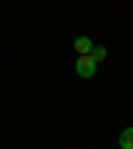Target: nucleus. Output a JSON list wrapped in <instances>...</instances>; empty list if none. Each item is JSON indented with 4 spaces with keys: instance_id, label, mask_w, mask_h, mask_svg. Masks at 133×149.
<instances>
[{
    "instance_id": "f03ea898",
    "label": "nucleus",
    "mask_w": 133,
    "mask_h": 149,
    "mask_svg": "<svg viewBox=\"0 0 133 149\" xmlns=\"http://www.w3.org/2000/svg\"><path fill=\"white\" fill-rule=\"evenodd\" d=\"M75 51H77V56H88V53L93 51V43H91V37L80 35L77 40H75Z\"/></svg>"
},
{
    "instance_id": "7ed1b4c3",
    "label": "nucleus",
    "mask_w": 133,
    "mask_h": 149,
    "mask_svg": "<svg viewBox=\"0 0 133 149\" xmlns=\"http://www.w3.org/2000/svg\"><path fill=\"white\" fill-rule=\"evenodd\" d=\"M120 146L123 149H133V128H125L120 133Z\"/></svg>"
},
{
    "instance_id": "f257e3e1",
    "label": "nucleus",
    "mask_w": 133,
    "mask_h": 149,
    "mask_svg": "<svg viewBox=\"0 0 133 149\" xmlns=\"http://www.w3.org/2000/svg\"><path fill=\"white\" fill-rule=\"evenodd\" d=\"M96 61L91 59V53L88 56H77V61H75V72L80 74V77H93V74H96Z\"/></svg>"
},
{
    "instance_id": "20e7f679",
    "label": "nucleus",
    "mask_w": 133,
    "mask_h": 149,
    "mask_svg": "<svg viewBox=\"0 0 133 149\" xmlns=\"http://www.w3.org/2000/svg\"><path fill=\"white\" fill-rule=\"evenodd\" d=\"M91 59L96 61V64H101V61L107 59V48H96V45H93V51H91Z\"/></svg>"
}]
</instances>
